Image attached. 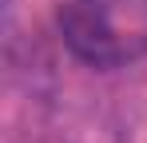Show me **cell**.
<instances>
[{
    "mask_svg": "<svg viewBox=\"0 0 147 143\" xmlns=\"http://www.w3.org/2000/svg\"><path fill=\"white\" fill-rule=\"evenodd\" d=\"M56 28L88 68L111 72L147 60V0H60Z\"/></svg>",
    "mask_w": 147,
    "mask_h": 143,
    "instance_id": "6da1fadb",
    "label": "cell"
}]
</instances>
